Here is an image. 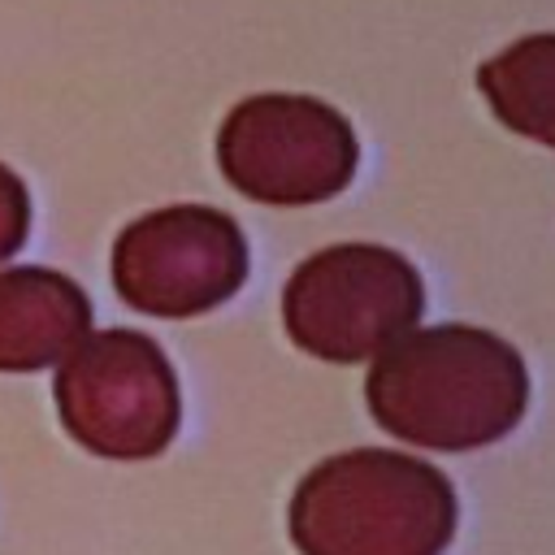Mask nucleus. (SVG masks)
<instances>
[{
    "instance_id": "obj_1",
    "label": "nucleus",
    "mask_w": 555,
    "mask_h": 555,
    "mask_svg": "<svg viewBox=\"0 0 555 555\" xmlns=\"http://www.w3.org/2000/svg\"><path fill=\"white\" fill-rule=\"evenodd\" d=\"M364 399L373 421L412 447L473 451L520 425L529 373L520 351L490 330L429 325L377 351Z\"/></svg>"
},
{
    "instance_id": "obj_2",
    "label": "nucleus",
    "mask_w": 555,
    "mask_h": 555,
    "mask_svg": "<svg viewBox=\"0 0 555 555\" xmlns=\"http://www.w3.org/2000/svg\"><path fill=\"white\" fill-rule=\"evenodd\" d=\"M451 538V481L403 451L330 455L291 494V542L304 555H442Z\"/></svg>"
},
{
    "instance_id": "obj_3",
    "label": "nucleus",
    "mask_w": 555,
    "mask_h": 555,
    "mask_svg": "<svg viewBox=\"0 0 555 555\" xmlns=\"http://www.w3.org/2000/svg\"><path fill=\"white\" fill-rule=\"evenodd\" d=\"M421 273L382 243H334L312 251L282 291V321L299 351L356 364L416 330Z\"/></svg>"
},
{
    "instance_id": "obj_4",
    "label": "nucleus",
    "mask_w": 555,
    "mask_h": 555,
    "mask_svg": "<svg viewBox=\"0 0 555 555\" xmlns=\"http://www.w3.org/2000/svg\"><path fill=\"white\" fill-rule=\"evenodd\" d=\"M52 395L65 434L104 460L160 455L182 416L173 364L139 330L87 334L61 360Z\"/></svg>"
},
{
    "instance_id": "obj_5",
    "label": "nucleus",
    "mask_w": 555,
    "mask_h": 555,
    "mask_svg": "<svg viewBox=\"0 0 555 555\" xmlns=\"http://www.w3.org/2000/svg\"><path fill=\"white\" fill-rule=\"evenodd\" d=\"M356 130L338 108L312 95H247L217 130L225 182L273 208L334 199L356 178Z\"/></svg>"
},
{
    "instance_id": "obj_6",
    "label": "nucleus",
    "mask_w": 555,
    "mask_h": 555,
    "mask_svg": "<svg viewBox=\"0 0 555 555\" xmlns=\"http://www.w3.org/2000/svg\"><path fill=\"white\" fill-rule=\"evenodd\" d=\"M247 278V238L208 204H169L130 221L113 243V286L147 317L182 321L225 304Z\"/></svg>"
},
{
    "instance_id": "obj_7",
    "label": "nucleus",
    "mask_w": 555,
    "mask_h": 555,
    "mask_svg": "<svg viewBox=\"0 0 555 555\" xmlns=\"http://www.w3.org/2000/svg\"><path fill=\"white\" fill-rule=\"evenodd\" d=\"M91 334V299L56 269H0V373L61 364Z\"/></svg>"
},
{
    "instance_id": "obj_8",
    "label": "nucleus",
    "mask_w": 555,
    "mask_h": 555,
    "mask_svg": "<svg viewBox=\"0 0 555 555\" xmlns=\"http://www.w3.org/2000/svg\"><path fill=\"white\" fill-rule=\"evenodd\" d=\"M494 117L520 139L555 147V35H525L477 69Z\"/></svg>"
},
{
    "instance_id": "obj_9",
    "label": "nucleus",
    "mask_w": 555,
    "mask_h": 555,
    "mask_svg": "<svg viewBox=\"0 0 555 555\" xmlns=\"http://www.w3.org/2000/svg\"><path fill=\"white\" fill-rule=\"evenodd\" d=\"M26 230H30V195L22 178L9 165H0V264L26 243Z\"/></svg>"
}]
</instances>
